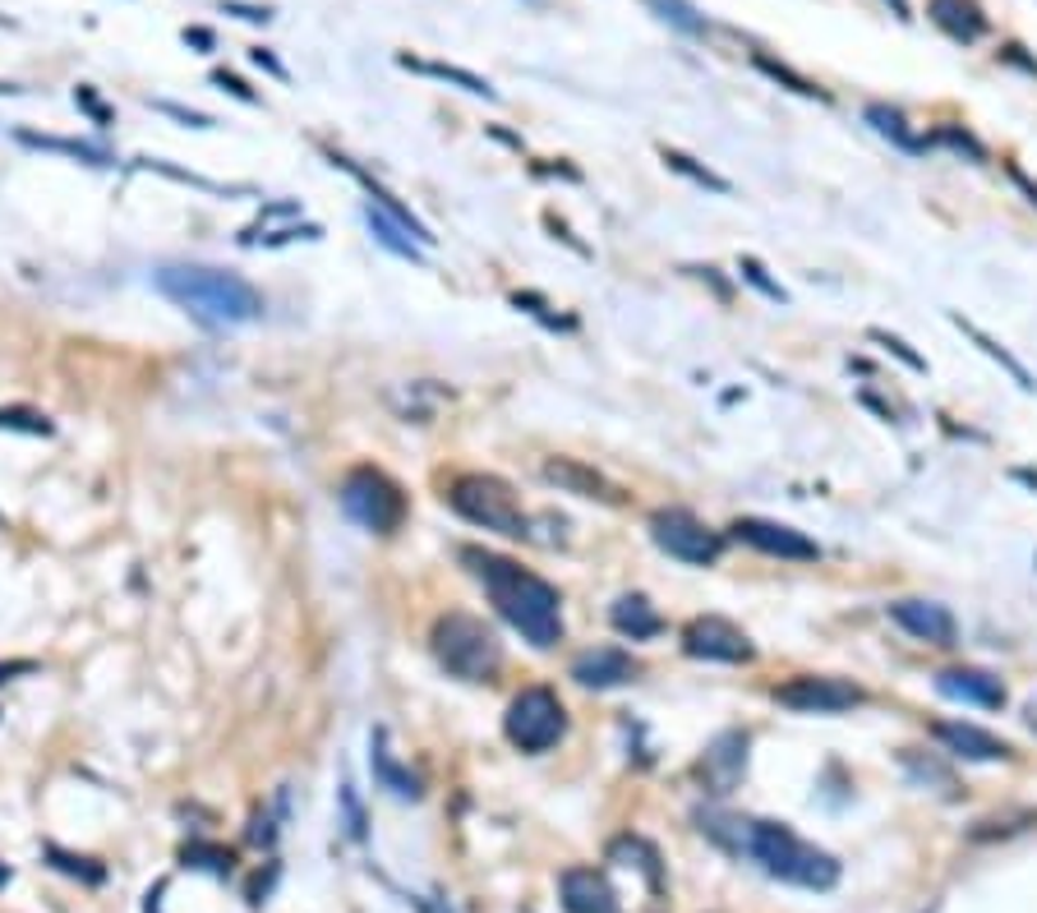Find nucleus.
Here are the masks:
<instances>
[{
  "label": "nucleus",
  "mask_w": 1037,
  "mask_h": 913,
  "mask_svg": "<svg viewBox=\"0 0 1037 913\" xmlns=\"http://www.w3.org/2000/svg\"><path fill=\"white\" fill-rule=\"evenodd\" d=\"M461 563L471 568V577L489 591L494 609H498L526 641H531V646H540V651L558 646V641H563V600H558V591L550 587V581L535 577V572H526L521 563H513V558L476 550V545L461 550Z\"/></svg>",
  "instance_id": "nucleus-1"
},
{
  "label": "nucleus",
  "mask_w": 1037,
  "mask_h": 913,
  "mask_svg": "<svg viewBox=\"0 0 1037 913\" xmlns=\"http://www.w3.org/2000/svg\"><path fill=\"white\" fill-rule=\"evenodd\" d=\"M158 291L181 309H189V314H199L208 323H222V328L254 323L263 314V296L245 277L226 273V268H208V263H166V268H158Z\"/></svg>",
  "instance_id": "nucleus-2"
},
{
  "label": "nucleus",
  "mask_w": 1037,
  "mask_h": 913,
  "mask_svg": "<svg viewBox=\"0 0 1037 913\" xmlns=\"http://www.w3.org/2000/svg\"><path fill=\"white\" fill-rule=\"evenodd\" d=\"M748 859H756L770 877L802 886V890H830L839 881V863L830 859V853L807 844V840H798V835L789 826H779V822H752Z\"/></svg>",
  "instance_id": "nucleus-3"
},
{
  "label": "nucleus",
  "mask_w": 1037,
  "mask_h": 913,
  "mask_svg": "<svg viewBox=\"0 0 1037 913\" xmlns=\"http://www.w3.org/2000/svg\"><path fill=\"white\" fill-rule=\"evenodd\" d=\"M429 646H434L439 665L447 674L466 678V683H484L494 678L503 665V646L489 624H480L476 614H443L434 632H429Z\"/></svg>",
  "instance_id": "nucleus-4"
},
{
  "label": "nucleus",
  "mask_w": 1037,
  "mask_h": 913,
  "mask_svg": "<svg viewBox=\"0 0 1037 913\" xmlns=\"http://www.w3.org/2000/svg\"><path fill=\"white\" fill-rule=\"evenodd\" d=\"M447 503H453V513L466 517L471 527L498 531L507 540H531V517L521 513L513 484L498 480V476H484V471L457 476L453 484H447Z\"/></svg>",
  "instance_id": "nucleus-5"
},
{
  "label": "nucleus",
  "mask_w": 1037,
  "mask_h": 913,
  "mask_svg": "<svg viewBox=\"0 0 1037 913\" xmlns=\"http://www.w3.org/2000/svg\"><path fill=\"white\" fill-rule=\"evenodd\" d=\"M342 508L350 521H360L374 535H393L406 521V494L397 490L393 476H383L379 466H356L342 480Z\"/></svg>",
  "instance_id": "nucleus-6"
},
{
  "label": "nucleus",
  "mask_w": 1037,
  "mask_h": 913,
  "mask_svg": "<svg viewBox=\"0 0 1037 913\" xmlns=\"http://www.w3.org/2000/svg\"><path fill=\"white\" fill-rule=\"evenodd\" d=\"M503 729L521 752H550L567 733V711L554 688H526L513 696V706L503 715Z\"/></svg>",
  "instance_id": "nucleus-7"
},
{
  "label": "nucleus",
  "mask_w": 1037,
  "mask_h": 913,
  "mask_svg": "<svg viewBox=\"0 0 1037 913\" xmlns=\"http://www.w3.org/2000/svg\"><path fill=\"white\" fill-rule=\"evenodd\" d=\"M651 540L655 545L678 558V563H692V568H711V563L724 554V535L711 531L706 521L688 508H659L651 517Z\"/></svg>",
  "instance_id": "nucleus-8"
},
{
  "label": "nucleus",
  "mask_w": 1037,
  "mask_h": 913,
  "mask_svg": "<svg viewBox=\"0 0 1037 913\" xmlns=\"http://www.w3.org/2000/svg\"><path fill=\"white\" fill-rule=\"evenodd\" d=\"M775 702L789 706L798 715H839L867 702V692L849 683V678H830V674H798L785 688H775Z\"/></svg>",
  "instance_id": "nucleus-9"
},
{
  "label": "nucleus",
  "mask_w": 1037,
  "mask_h": 913,
  "mask_svg": "<svg viewBox=\"0 0 1037 913\" xmlns=\"http://www.w3.org/2000/svg\"><path fill=\"white\" fill-rule=\"evenodd\" d=\"M682 651H688L692 659H719V665H748V659L756 655L752 637L738 624H729V618H719V614L692 618V624L682 628Z\"/></svg>",
  "instance_id": "nucleus-10"
},
{
  "label": "nucleus",
  "mask_w": 1037,
  "mask_h": 913,
  "mask_svg": "<svg viewBox=\"0 0 1037 913\" xmlns=\"http://www.w3.org/2000/svg\"><path fill=\"white\" fill-rule=\"evenodd\" d=\"M733 535L742 545H752L761 554H775V558H793V563H812L820 558L816 540H807L802 531L785 527V521H766V517H738L733 521Z\"/></svg>",
  "instance_id": "nucleus-11"
},
{
  "label": "nucleus",
  "mask_w": 1037,
  "mask_h": 913,
  "mask_svg": "<svg viewBox=\"0 0 1037 913\" xmlns=\"http://www.w3.org/2000/svg\"><path fill=\"white\" fill-rule=\"evenodd\" d=\"M742 770H748V733L742 729H729V733H719L715 743L706 748V756H701V785H706L711 793H733V785L742 780Z\"/></svg>",
  "instance_id": "nucleus-12"
},
{
  "label": "nucleus",
  "mask_w": 1037,
  "mask_h": 913,
  "mask_svg": "<svg viewBox=\"0 0 1037 913\" xmlns=\"http://www.w3.org/2000/svg\"><path fill=\"white\" fill-rule=\"evenodd\" d=\"M890 618H894V624L904 628L909 637L931 641V646H954V637H959L954 614H950L946 605H936V600H894Z\"/></svg>",
  "instance_id": "nucleus-13"
},
{
  "label": "nucleus",
  "mask_w": 1037,
  "mask_h": 913,
  "mask_svg": "<svg viewBox=\"0 0 1037 913\" xmlns=\"http://www.w3.org/2000/svg\"><path fill=\"white\" fill-rule=\"evenodd\" d=\"M641 674V665L628 655V651H618V646H595V651H581L572 659V678L581 688H622V683H632V678Z\"/></svg>",
  "instance_id": "nucleus-14"
},
{
  "label": "nucleus",
  "mask_w": 1037,
  "mask_h": 913,
  "mask_svg": "<svg viewBox=\"0 0 1037 913\" xmlns=\"http://www.w3.org/2000/svg\"><path fill=\"white\" fill-rule=\"evenodd\" d=\"M931 733H936V743H946L954 756H964V762H1005V756H1014L1005 738H996L977 725H964V720H936Z\"/></svg>",
  "instance_id": "nucleus-15"
},
{
  "label": "nucleus",
  "mask_w": 1037,
  "mask_h": 913,
  "mask_svg": "<svg viewBox=\"0 0 1037 913\" xmlns=\"http://www.w3.org/2000/svg\"><path fill=\"white\" fill-rule=\"evenodd\" d=\"M540 476L550 480V484H558L563 494H577V498H595V503H614V498H618L614 484L604 480L595 466H585V461H577V457H544Z\"/></svg>",
  "instance_id": "nucleus-16"
},
{
  "label": "nucleus",
  "mask_w": 1037,
  "mask_h": 913,
  "mask_svg": "<svg viewBox=\"0 0 1037 913\" xmlns=\"http://www.w3.org/2000/svg\"><path fill=\"white\" fill-rule=\"evenodd\" d=\"M563 909L567 913H618V896L595 867H567L563 872Z\"/></svg>",
  "instance_id": "nucleus-17"
},
{
  "label": "nucleus",
  "mask_w": 1037,
  "mask_h": 913,
  "mask_svg": "<svg viewBox=\"0 0 1037 913\" xmlns=\"http://www.w3.org/2000/svg\"><path fill=\"white\" fill-rule=\"evenodd\" d=\"M936 688L964 706H987V711L1005 706V683L987 669H946V674H936Z\"/></svg>",
  "instance_id": "nucleus-18"
},
{
  "label": "nucleus",
  "mask_w": 1037,
  "mask_h": 913,
  "mask_svg": "<svg viewBox=\"0 0 1037 913\" xmlns=\"http://www.w3.org/2000/svg\"><path fill=\"white\" fill-rule=\"evenodd\" d=\"M931 18L954 42H977V37L987 33V14L977 0H931Z\"/></svg>",
  "instance_id": "nucleus-19"
},
{
  "label": "nucleus",
  "mask_w": 1037,
  "mask_h": 913,
  "mask_svg": "<svg viewBox=\"0 0 1037 913\" xmlns=\"http://www.w3.org/2000/svg\"><path fill=\"white\" fill-rule=\"evenodd\" d=\"M609 624L632 637V641H645V637H659L664 632V618L655 614V605L645 595H618L614 609H609Z\"/></svg>",
  "instance_id": "nucleus-20"
},
{
  "label": "nucleus",
  "mask_w": 1037,
  "mask_h": 913,
  "mask_svg": "<svg viewBox=\"0 0 1037 913\" xmlns=\"http://www.w3.org/2000/svg\"><path fill=\"white\" fill-rule=\"evenodd\" d=\"M369 762H374V775H379V785H383V789H393L397 799H420V780L393 762V752H387L383 729L374 733V752H369Z\"/></svg>",
  "instance_id": "nucleus-21"
},
{
  "label": "nucleus",
  "mask_w": 1037,
  "mask_h": 913,
  "mask_svg": "<svg viewBox=\"0 0 1037 913\" xmlns=\"http://www.w3.org/2000/svg\"><path fill=\"white\" fill-rule=\"evenodd\" d=\"M397 65L416 70V74H429V79L457 84V88L476 92V97H489V102H494V97H498L494 88H489V79H480V74H471V70H457V65H443V61H416V55H397Z\"/></svg>",
  "instance_id": "nucleus-22"
},
{
  "label": "nucleus",
  "mask_w": 1037,
  "mask_h": 913,
  "mask_svg": "<svg viewBox=\"0 0 1037 913\" xmlns=\"http://www.w3.org/2000/svg\"><path fill=\"white\" fill-rule=\"evenodd\" d=\"M365 222H369V231H374V240H379V245H387V249H393V255H402V259H420V240L410 236V231H406L397 218H387L383 208L365 203Z\"/></svg>",
  "instance_id": "nucleus-23"
},
{
  "label": "nucleus",
  "mask_w": 1037,
  "mask_h": 913,
  "mask_svg": "<svg viewBox=\"0 0 1037 913\" xmlns=\"http://www.w3.org/2000/svg\"><path fill=\"white\" fill-rule=\"evenodd\" d=\"M950 319H954V328H959V333H964V337H973L977 346H983V351H987V356H991L996 365H1001V369H1005V374H1010L1014 383H1020V387H1037V379H1033V374H1028V369H1024L1020 360H1014V356H1010V351H1005V346H1001V342H996V337H987V333H983V328H977V323H968L964 314H950Z\"/></svg>",
  "instance_id": "nucleus-24"
},
{
  "label": "nucleus",
  "mask_w": 1037,
  "mask_h": 913,
  "mask_svg": "<svg viewBox=\"0 0 1037 913\" xmlns=\"http://www.w3.org/2000/svg\"><path fill=\"white\" fill-rule=\"evenodd\" d=\"M867 121H872V129H876V134H886V139H890L894 148H904V152H923V148H927L923 139H917V134H909L904 115H899V111H890V107L872 102V107H867Z\"/></svg>",
  "instance_id": "nucleus-25"
},
{
  "label": "nucleus",
  "mask_w": 1037,
  "mask_h": 913,
  "mask_svg": "<svg viewBox=\"0 0 1037 913\" xmlns=\"http://www.w3.org/2000/svg\"><path fill=\"white\" fill-rule=\"evenodd\" d=\"M609 859L645 872V881L659 886V859H655V849L645 844V840H637V835H622V840H614V844H609Z\"/></svg>",
  "instance_id": "nucleus-26"
},
{
  "label": "nucleus",
  "mask_w": 1037,
  "mask_h": 913,
  "mask_svg": "<svg viewBox=\"0 0 1037 913\" xmlns=\"http://www.w3.org/2000/svg\"><path fill=\"white\" fill-rule=\"evenodd\" d=\"M18 144L28 148H47V152H65V158H79L88 166H107V152H97L88 144H74V139H55V134H33V129H18Z\"/></svg>",
  "instance_id": "nucleus-27"
},
{
  "label": "nucleus",
  "mask_w": 1037,
  "mask_h": 913,
  "mask_svg": "<svg viewBox=\"0 0 1037 913\" xmlns=\"http://www.w3.org/2000/svg\"><path fill=\"white\" fill-rule=\"evenodd\" d=\"M659 158L669 162V171H678V176H688V181L706 185V189H715V194H729V189H733V185L724 181V176H715L711 166H701L696 158H688V152H678V148H659Z\"/></svg>",
  "instance_id": "nucleus-28"
},
{
  "label": "nucleus",
  "mask_w": 1037,
  "mask_h": 913,
  "mask_svg": "<svg viewBox=\"0 0 1037 913\" xmlns=\"http://www.w3.org/2000/svg\"><path fill=\"white\" fill-rule=\"evenodd\" d=\"M651 5L659 10V18H669L674 28H682V33H692V37H701L711 24H706V14H696L688 0H651Z\"/></svg>",
  "instance_id": "nucleus-29"
},
{
  "label": "nucleus",
  "mask_w": 1037,
  "mask_h": 913,
  "mask_svg": "<svg viewBox=\"0 0 1037 913\" xmlns=\"http://www.w3.org/2000/svg\"><path fill=\"white\" fill-rule=\"evenodd\" d=\"M756 70H766L775 84H789V88H793V92H802V97H820V102H826V88H820V84H812V79H802V74H793L789 65L770 61V55H756Z\"/></svg>",
  "instance_id": "nucleus-30"
},
{
  "label": "nucleus",
  "mask_w": 1037,
  "mask_h": 913,
  "mask_svg": "<svg viewBox=\"0 0 1037 913\" xmlns=\"http://www.w3.org/2000/svg\"><path fill=\"white\" fill-rule=\"evenodd\" d=\"M185 863H194V867H203V872H218V877H226V872H231V853L218 849V844H189V849H185Z\"/></svg>",
  "instance_id": "nucleus-31"
},
{
  "label": "nucleus",
  "mask_w": 1037,
  "mask_h": 913,
  "mask_svg": "<svg viewBox=\"0 0 1037 913\" xmlns=\"http://www.w3.org/2000/svg\"><path fill=\"white\" fill-rule=\"evenodd\" d=\"M47 859L65 872V877H79V881H102V867H97L92 859H74V853L65 849H47Z\"/></svg>",
  "instance_id": "nucleus-32"
},
{
  "label": "nucleus",
  "mask_w": 1037,
  "mask_h": 913,
  "mask_svg": "<svg viewBox=\"0 0 1037 913\" xmlns=\"http://www.w3.org/2000/svg\"><path fill=\"white\" fill-rule=\"evenodd\" d=\"M872 342H880V346H886V351H890V356H899V360H904L909 369H927V360H923V356H917V351H913V346H909V342H899L894 333H886V328H872Z\"/></svg>",
  "instance_id": "nucleus-33"
},
{
  "label": "nucleus",
  "mask_w": 1037,
  "mask_h": 913,
  "mask_svg": "<svg viewBox=\"0 0 1037 913\" xmlns=\"http://www.w3.org/2000/svg\"><path fill=\"white\" fill-rule=\"evenodd\" d=\"M0 430H24V434H51V420L33 411H0Z\"/></svg>",
  "instance_id": "nucleus-34"
},
{
  "label": "nucleus",
  "mask_w": 1037,
  "mask_h": 913,
  "mask_svg": "<svg viewBox=\"0 0 1037 913\" xmlns=\"http://www.w3.org/2000/svg\"><path fill=\"white\" fill-rule=\"evenodd\" d=\"M738 273L748 277L756 291H766L770 300H789V296H785V286H779V282H770V277H766V268H761L756 259H742V263H738Z\"/></svg>",
  "instance_id": "nucleus-35"
},
{
  "label": "nucleus",
  "mask_w": 1037,
  "mask_h": 913,
  "mask_svg": "<svg viewBox=\"0 0 1037 913\" xmlns=\"http://www.w3.org/2000/svg\"><path fill=\"white\" fill-rule=\"evenodd\" d=\"M342 807H346L350 840H365V812H360V799H356V789H350V785H342Z\"/></svg>",
  "instance_id": "nucleus-36"
},
{
  "label": "nucleus",
  "mask_w": 1037,
  "mask_h": 913,
  "mask_svg": "<svg viewBox=\"0 0 1037 913\" xmlns=\"http://www.w3.org/2000/svg\"><path fill=\"white\" fill-rule=\"evenodd\" d=\"M212 84H218L222 92H231V97H240V102H249V107H259V92H254L245 79H236V74H226V70H212Z\"/></svg>",
  "instance_id": "nucleus-37"
},
{
  "label": "nucleus",
  "mask_w": 1037,
  "mask_h": 913,
  "mask_svg": "<svg viewBox=\"0 0 1037 913\" xmlns=\"http://www.w3.org/2000/svg\"><path fill=\"white\" fill-rule=\"evenodd\" d=\"M74 102H79V107H84V111L92 115L97 125H111V111H107L102 102H97V92H92L88 84H79V88H74Z\"/></svg>",
  "instance_id": "nucleus-38"
},
{
  "label": "nucleus",
  "mask_w": 1037,
  "mask_h": 913,
  "mask_svg": "<svg viewBox=\"0 0 1037 913\" xmlns=\"http://www.w3.org/2000/svg\"><path fill=\"white\" fill-rule=\"evenodd\" d=\"M152 107H158V111H166V115H175V121L194 125V129H208V125H212L203 111H189V107H175V102H152Z\"/></svg>",
  "instance_id": "nucleus-39"
},
{
  "label": "nucleus",
  "mask_w": 1037,
  "mask_h": 913,
  "mask_svg": "<svg viewBox=\"0 0 1037 913\" xmlns=\"http://www.w3.org/2000/svg\"><path fill=\"white\" fill-rule=\"evenodd\" d=\"M941 144H950V148H959V152H968V158H977V162H983V144H977L973 134H959V129H941Z\"/></svg>",
  "instance_id": "nucleus-40"
},
{
  "label": "nucleus",
  "mask_w": 1037,
  "mask_h": 913,
  "mask_svg": "<svg viewBox=\"0 0 1037 913\" xmlns=\"http://www.w3.org/2000/svg\"><path fill=\"white\" fill-rule=\"evenodd\" d=\"M226 10H231V14H240L245 24H268V18H272L268 5H236V0H226Z\"/></svg>",
  "instance_id": "nucleus-41"
},
{
  "label": "nucleus",
  "mask_w": 1037,
  "mask_h": 913,
  "mask_svg": "<svg viewBox=\"0 0 1037 913\" xmlns=\"http://www.w3.org/2000/svg\"><path fill=\"white\" fill-rule=\"evenodd\" d=\"M544 226H550V231H554V236H558V240H567V245H572V249H577V255H591V249H585V245H581V240L572 236V231H567V226H563V222L554 218V212H544Z\"/></svg>",
  "instance_id": "nucleus-42"
},
{
  "label": "nucleus",
  "mask_w": 1037,
  "mask_h": 913,
  "mask_svg": "<svg viewBox=\"0 0 1037 913\" xmlns=\"http://www.w3.org/2000/svg\"><path fill=\"white\" fill-rule=\"evenodd\" d=\"M249 61H254V65H263L268 74H277V79H286V65H282V61H277V55H272V51L254 47V51H249Z\"/></svg>",
  "instance_id": "nucleus-43"
},
{
  "label": "nucleus",
  "mask_w": 1037,
  "mask_h": 913,
  "mask_svg": "<svg viewBox=\"0 0 1037 913\" xmlns=\"http://www.w3.org/2000/svg\"><path fill=\"white\" fill-rule=\"evenodd\" d=\"M14 674H33V659H10V665H0V683H10Z\"/></svg>",
  "instance_id": "nucleus-44"
},
{
  "label": "nucleus",
  "mask_w": 1037,
  "mask_h": 913,
  "mask_svg": "<svg viewBox=\"0 0 1037 913\" xmlns=\"http://www.w3.org/2000/svg\"><path fill=\"white\" fill-rule=\"evenodd\" d=\"M185 42L199 47V51H212V33L208 28H185Z\"/></svg>",
  "instance_id": "nucleus-45"
},
{
  "label": "nucleus",
  "mask_w": 1037,
  "mask_h": 913,
  "mask_svg": "<svg viewBox=\"0 0 1037 913\" xmlns=\"http://www.w3.org/2000/svg\"><path fill=\"white\" fill-rule=\"evenodd\" d=\"M692 273H696V277H701V282H711V286H715V291H719V300H729V286H724V282H719V277H715V268H692Z\"/></svg>",
  "instance_id": "nucleus-46"
},
{
  "label": "nucleus",
  "mask_w": 1037,
  "mask_h": 913,
  "mask_svg": "<svg viewBox=\"0 0 1037 913\" xmlns=\"http://www.w3.org/2000/svg\"><path fill=\"white\" fill-rule=\"evenodd\" d=\"M886 5L899 14V18H904V24H909V18H913V10H909V0H886Z\"/></svg>",
  "instance_id": "nucleus-47"
},
{
  "label": "nucleus",
  "mask_w": 1037,
  "mask_h": 913,
  "mask_svg": "<svg viewBox=\"0 0 1037 913\" xmlns=\"http://www.w3.org/2000/svg\"><path fill=\"white\" fill-rule=\"evenodd\" d=\"M0 881H10V872H5V867H0Z\"/></svg>",
  "instance_id": "nucleus-48"
}]
</instances>
